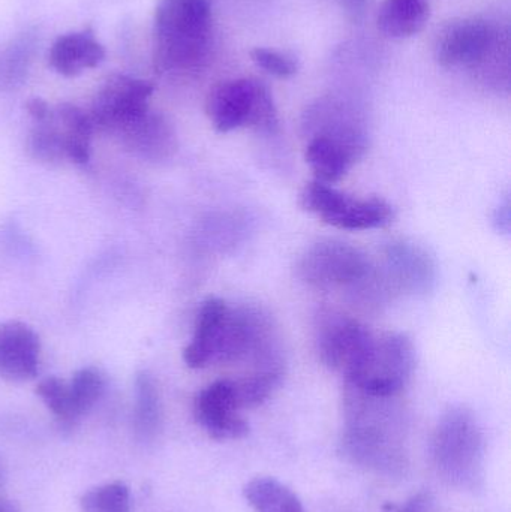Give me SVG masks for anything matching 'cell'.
Returning a JSON list of instances; mask_svg holds the SVG:
<instances>
[{
    "label": "cell",
    "instance_id": "cell-1",
    "mask_svg": "<svg viewBox=\"0 0 511 512\" xmlns=\"http://www.w3.org/2000/svg\"><path fill=\"white\" fill-rule=\"evenodd\" d=\"M344 409L347 426L341 453L345 459L381 474H399L405 468L404 411L395 397L372 396L347 384Z\"/></svg>",
    "mask_w": 511,
    "mask_h": 512
},
{
    "label": "cell",
    "instance_id": "cell-2",
    "mask_svg": "<svg viewBox=\"0 0 511 512\" xmlns=\"http://www.w3.org/2000/svg\"><path fill=\"white\" fill-rule=\"evenodd\" d=\"M213 0H159L155 12L156 65L192 71L209 53Z\"/></svg>",
    "mask_w": 511,
    "mask_h": 512
},
{
    "label": "cell",
    "instance_id": "cell-3",
    "mask_svg": "<svg viewBox=\"0 0 511 512\" xmlns=\"http://www.w3.org/2000/svg\"><path fill=\"white\" fill-rule=\"evenodd\" d=\"M432 456L441 477L459 489L476 490L483 481L485 438L470 409H449L432 441Z\"/></svg>",
    "mask_w": 511,
    "mask_h": 512
},
{
    "label": "cell",
    "instance_id": "cell-4",
    "mask_svg": "<svg viewBox=\"0 0 511 512\" xmlns=\"http://www.w3.org/2000/svg\"><path fill=\"white\" fill-rule=\"evenodd\" d=\"M206 113L221 134L251 128L272 135L279 129L278 110L269 87L252 78L216 84L207 95Z\"/></svg>",
    "mask_w": 511,
    "mask_h": 512
},
{
    "label": "cell",
    "instance_id": "cell-5",
    "mask_svg": "<svg viewBox=\"0 0 511 512\" xmlns=\"http://www.w3.org/2000/svg\"><path fill=\"white\" fill-rule=\"evenodd\" d=\"M435 282L437 265L432 256L416 243L398 240L384 248L383 267L377 273L371 268L359 292L363 297L372 294L380 298L390 294L426 295Z\"/></svg>",
    "mask_w": 511,
    "mask_h": 512
},
{
    "label": "cell",
    "instance_id": "cell-6",
    "mask_svg": "<svg viewBox=\"0 0 511 512\" xmlns=\"http://www.w3.org/2000/svg\"><path fill=\"white\" fill-rule=\"evenodd\" d=\"M416 367L410 337L401 333L374 336L365 360L348 376L347 384L380 397H396L405 390Z\"/></svg>",
    "mask_w": 511,
    "mask_h": 512
},
{
    "label": "cell",
    "instance_id": "cell-7",
    "mask_svg": "<svg viewBox=\"0 0 511 512\" xmlns=\"http://www.w3.org/2000/svg\"><path fill=\"white\" fill-rule=\"evenodd\" d=\"M300 206L324 224L347 231L377 230L395 218L393 207L381 198L348 197L327 183L309 182L300 194Z\"/></svg>",
    "mask_w": 511,
    "mask_h": 512
},
{
    "label": "cell",
    "instance_id": "cell-8",
    "mask_svg": "<svg viewBox=\"0 0 511 512\" xmlns=\"http://www.w3.org/2000/svg\"><path fill=\"white\" fill-rule=\"evenodd\" d=\"M369 271L368 256L341 240H321L306 249L297 262L300 279L317 289L356 288Z\"/></svg>",
    "mask_w": 511,
    "mask_h": 512
},
{
    "label": "cell",
    "instance_id": "cell-9",
    "mask_svg": "<svg viewBox=\"0 0 511 512\" xmlns=\"http://www.w3.org/2000/svg\"><path fill=\"white\" fill-rule=\"evenodd\" d=\"M374 334L357 319L336 310H326L318 316L315 345L318 357L327 369L341 372L345 378L353 375L371 348Z\"/></svg>",
    "mask_w": 511,
    "mask_h": 512
},
{
    "label": "cell",
    "instance_id": "cell-10",
    "mask_svg": "<svg viewBox=\"0 0 511 512\" xmlns=\"http://www.w3.org/2000/svg\"><path fill=\"white\" fill-rule=\"evenodd\" d=\"M153 86L128 75H111L93 98L90 122L93 128L120 134L149 110Z\"/></svg>",
    "mask_w": 511,
    "mask_h": 512
},
{
    "label": "cell",
    "instance_id": "cell-11",
    "mask_svg": "<svg viewBox=\"0 0 511 512\" xmlns=\"http://www.w3.org/2000/svg\"><path fill=\"white\" fill-rule=\"evenodd\" d=\"M305 131L309 138H324L356 153L368 152L369 137L365 120L353 105L339 99L318 101L306 113Z\"/></svg>",
    "mask_w": 511,
    "mask_h": 512
},
{
    "label": "cell",
    "instance_id": "cell-12",
    "mask_svg": "<svg viewBox=\"0 0 511 512\" xmlns=\"http://www.w3.org/2000/svg\"><path fill=\"white\" fill-rule=\"evenodd\" d=\"M497 32L491 23L479 18L453 20L438 33L435 57L446 68L476 66L491 54Z\"/></svg>",
    "mask_w": 511,
    "mask_h": 512
},
{
    "label": "cell",
    "instance_id": "cell-13",
    "mask_svg": "<svg viewBox=\"0 0 511 512\" xmlns=\"http://www.w3.org/2000/svg\"><path fill=\"white\" fill-rule=\"evenodd\" d=\"M239 411L230 379L213 382L195 399V418L216 441H234L248 435L249 424L240 417Z\"/></svg>",
    "mask_w": 511,
    "mask_h": 512
},
{
    "label": "cell",
    "instance_id": "cell-14",
    "mask_svg": "<svg viewBox=\"0 0 511 512\" xmlns=\"http://www.w3.org/2000/svg\"><path fill=\"white\" fill-rule=\"evenodd\" d=\"M41 343L38 334L20 321L0 324V376L26 382L38 375Z\"/></svg>",
    "mask_w": 511,
    "mask_h": 512
},
{
    "label": "cell",
    "instance_id": "cell-15",
    "mask_svg": "<svg viewBox=\"0 0 511 512\" xmlns=\"http://www.w3.org/2000/svg\"><path fill=\"white\" fill-rule=\"evenodd\" d=\"M104 57V47L90 29L59 36L48 54L51 68L63 77H77L96 68Z\"/></svg>",
    "mask_w": 511,
    "mask_h": 512
},
{
    "label": "cell",
    "instance_id": "cell-16",
    "mask_svg": "<svg viewBox=\"0 0 511 512\" xmlns=\"http://www.w3.org/2000/svg\"><path fill=\"white\" fill-rule=\"evenodd\" d=\"M123 144L134 155L149 161H165L177 150L173 126L162 116L147 111L141 119L120 132Z\"/></svg>",
    "mask_w": 511,
    "mask_h": 512
},
{
    "label": "cell",
    "instance_id": "cell-17",
    "mask_svg": "<svg viewBox=\"0 0 511 512\" xmlns=\"http://www.w3.org/2000/svg\"><path fill=\"white\" fill-rule=\"evenodd\" d=\"M228 309L230 306L221 298L204 301L195 321L194 336L183 351L186 366L203 369L215 361Z\"/></svg>",
    "mask_w": 511,
    "mask_h": 512
},
{
    "label": "cell",
    "instance_id": "cell-18",
    "mask_svg": "<svg viewBox=\"0 0 511 512\" xmlns=\"http://www.w3.org/2000/svg\"><path fill=\"white\" fill-rule=\"evenodd\" d=\"M51 114L62 141L65 158L74 164H87L90 159V140L95 129L89 114L71 104L59 105L51 110Z\"/></svg>",
    "mask_w": 511,
    "mask_h": 512
},
{
    "label": "cell",
    "instance_id": "cell-19",
    "mask_svg": "<svg viewBox=\"0 0 511 512\" xmlns=\"http://www.w3.org/2000/svg\"><path fill=\"white\" fill-rule=\"evenodd\" d=\"M431 17L426 0H384L378 11L377 26L393 39L410 38L422 32Z\"/></svg>",
    "mask_w": 511,
    "mask_h": 512
},
{
    "label": "cell",
    "instance_id": "cell-20",
    "mask_svg": "<svg viewBox=\"0 0 511 512\" xmlns=\"http://www.w3.org/2000/svg\"><path fill=\"white\" fill-rule=\"evenodd\" d=\"M306 162L318 182L332 183L344 179L360 161L359 156L339 144L324 138H309L305 152Z\"/></svg>",
    "mask_w": 511,
    "mask_h": 512
},
{
    "label": "cell",
    "instance_id": "cell-21",
    "mask_svg": "<svg viewBox=\"0 0 511 512\" xmlns=\"http://www.w3.org/2000/svg\"><path fill=\"white\" fill-rule=\"evenodd\" d=\"M162 424L161 399L149 373H140L135 381L134 426L138 439L150 442L158 436Z\"/></svg>",
    "mask_w": 511,
    "mask_h": 512
},
{
    "label": "cell",
    "instance_id": "cell-22",
    "mask_svg": "<svg viewBox=\"0 0 511 512\" xmlns=\"http://www.w3.org/2000/svg\"><path fill=\"white\" fill-rule=\"evenodd\" d=\"M81 512H131V490L122 481L104 484L84 493Z\"/></svg>",
    "mask_w": 511,
    "mask_h": 512
},
{
    "label": "cell",
    "instance_id": "cell-23",
    "mask_svg": "<svg viewBox=\"0 0 511 512\" xmlns=\"http://www.w3.org/2000/svg\"><path fill=\"white\" fill-rule=\"evenodd\" d=\"M68 387L75 415L80 418L101 399L105 390V382L98 370L86 367V369L75 372Z\"/></svg>",
    "mask_w": 511,
    "mask_h": 512
},
{
    "label": "cell",
    "instance_id": "cell-24",
    "mask_svg": "<svg viewBox=\"0 0 511 512\" xmlns=\"http://www.w3.org/2000/svg\"><path fill=\"white\" fill-rule=\"evenodd\" d=\"M288 490L275 478H255L246 484L243 496L257 512H281Z\"/></svg>",
    "mask_w": 511,
    "mask_h": 512
},
{
    "label": "cell",
    "instance_id": "cell-25",
    "mask_svg": "<svg viewBox=\"0 0 511 512\" xmlns=\"http://www.w3.org/2000/svg\"><path fill=\"white\" fill-rule=\"evenodd\" d=\"M36 394L45 403V406L53 412L54 417L59 418L63 423H74L78 420L74 412V406H72L68 384L60 381L59 378L50 376V378L42 379L36 385Z\"/></svg>",
    "mask_w": 511,
    "mask_h": 512
},
{
    "label": "cell",
    "instance_id": "cell-26",
    "mask_svg": "<svg viewBox=\"0 0 511 512\" xmlns=\"http://www.w3.org/2000/svg\"><path fill=\"white\" fill-rule=\"evenodd\" d=\"M251 59L258 68L278 78H290L299 71V63L290 54L269 48H255L251 51Z\"/></svg>",
    "mask_w": 511,
    "mask_h": 512
},
{
    "label": "cell",
    "instance_id": "cell-27",
    "mask_svg": "<svg viewBox=\"0 0 511 512\" xmlns=\"http://www.w3.org/2000/svg\"><path fill=\"white\" fill-rule=\"evenodd\" d=\"M339 2L348 20L353 23H360L363 20L369 5V0H339Z\"/></svg>",
    "mask_w": 511,
    "mask_h": 512
},
{
    "label": "cell",
    "instance_id": "cell-28",
    "mask_svg": "<svg viewBox=\"0 0 511 512\" xmlns=\"http://www.w3.org/2000/svg\"><path fill=\"white\" fill-rule=\"evenodd\" d=\"M432 498L428 493H420L407 502L404 507H392V512H432Z\"/></svg>",
    "mask_w": 511,
    "mask_h": 512
},
{
    "label": "cell",
    "instance_id": "cell-29",
    "mask_svg": "<svg viewBox=\"0 0 511 512\" xmlns=\"http://www.w3.org/2000/svg\"><path fill=\"white\" fill-rule=\"evenodd\" d=\"M27 111H29L30 117H32L33 122H39V120L45 119L50 113L51 108L48 107L47 102L42 101V99H30L26 105Z\"/></svg>",
    "mask_w": 511,
    "mask_h": 512
},
{
    "label": "cell",
    "instance_id": "cell-30",
    "mask_svg": "<svg viewBox=\"0 0 511 512\" xmlns=\"http://www.w3.org/2000/svg\"><path fill=\"white\" fill-rule=\"evenodd\" d=\"M495 224L498 231L509 233L510 230V203L509 200L504 201L503 206L498 207L497 215H495Z\"/></svg>",
    "mask_w": 511,
    "mask_h": 512
},
{
    "label": "cell",
    "instance_id": "cell-31",
    "mask_svg": "<svg viewBox=\"0 0 511 512\" xmlns=\"http://www.w3.org/2000/svg\"><path fill=\"white\" fill-rule=\"evenodd\" d=\"M281 512H305L302 502L297 498L296 493L291 492V490L287 493V498H285L284 507H282Z\"/></svg>",
    "mask_w": 511,
    "mask_h": 512
},
{
    "label": "cell",
    "instance_id": "cell-32",
    "mask_svg": "<svg viewBox=\"0 0 511 512\" xmlns=\"http://www.w3.org/2000/svg\"><path fill=\"white\" fill-rule=\"evenodd\" d=\"M0 512H20V508L15 502L0 498Z\"/></svg>",
    "mask_w": 511,
    "mask_h": 512
}]
</instances>
